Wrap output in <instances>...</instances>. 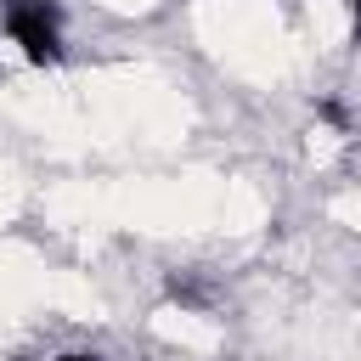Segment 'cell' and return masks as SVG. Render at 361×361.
<instances>
[{
	"label": "cell",
	"instance_id": "6da1fadb",
	"mask_svg": "<svg viewBox=\"0 0 361 361\" xmlns=\"http://www.w3.org/2000/svg\"><path fill=\"white\" fill-rule=\"evenodd\" d=\"M0 23L34 68L62 62V6L56 0H0Z\"/></svg>",
	"mask_w": 361,
	"mask_h": 361
},
{
	"label": "cell",
	"instance_id": "7a4b0ae2",
	"mask_svg": "<svg viewBox=\"0 0 361 361\" xmlns=\"http://www.w3.org/2000/svg\"><path fill=\"white\" fill-rule=\"evenodd\" d=\"M169 299H180V305H203V288L197 282H180V276H169V288H164Z\"/></svg>",
	"mask_w": 361,
	"mask_h": 361
},
{
	"label": "cell",
	"instance_id": "3957f363",
	"mask_svg": "<svg viewBox=\"0 0 361 361\" xmlns=\"http://www.w3.org/2000/svg\"><path fill=\"white\" fill-rule=\"evenodd\" d=\"M316 118H322V124H333V130H344V124H350V113H344L338 102H316Z\"/></svg>",
	"mask_w": 361,
	"mask_h": 361
},
{
	"label": "cell",
	"instance_id": "277c9868",
	"mask_svg": "<svg viewBox=\"0 0 361 361\" xmlns=\"http://www.w3.org/2000/svg\"><path fill=\"white\" fill-rule=\"evenodd\" d=\"M51 361H102L96 350H68V355H51Z\"/></svg>",
	"mask_w": 361,
	"mask_h": 361
},
{
	"label": "cell",
	"instance_id": "5b68a950",
	"mask_svg": "<svg viewBox=\"0 0 361 361\" xmlns=\"http://www.w3.org/2000/svg\"><path fill=\"white\" fill-rule=\"evenodd\" d=\"M355 45H361V0H355Z\"/></svg>",
	"mask_w": 361,
	"mask_h": 361
}]
</instances>
